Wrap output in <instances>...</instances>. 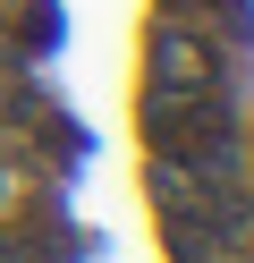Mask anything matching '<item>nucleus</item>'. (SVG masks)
I'll return each instance as SVG.
<instances>
[{"label": "nucleus", "instance_id": "nucleus-1", "mask_svg": "<svg viewBox=\"0 0 254 263\" xmlns=\"http://www.w3.org/2000/svg\"><path fill=\"white\" fill-rule=\"evenodd\" d=\"M144 136L161 161H178V170H237V119L220 93H152L144 102Z\"/></svg>", "mask_w": 254, "mask_h": 263}, {"label": "nucleus", "instance_id": "nucleus-2", "mask_svg": "<svg viewBox=\"0 0 254 263\" xmlns=\"http://www.w3.org/2000/svg\"><path fill=\"white\" fill-rule=\"evenodd\" d=\"M152 93H220V77H229V60H220V43L203 34L195 17H161L152 26Z\"/></svg>", "mask_w": 254, "mask_h": 263}]
</instances>
